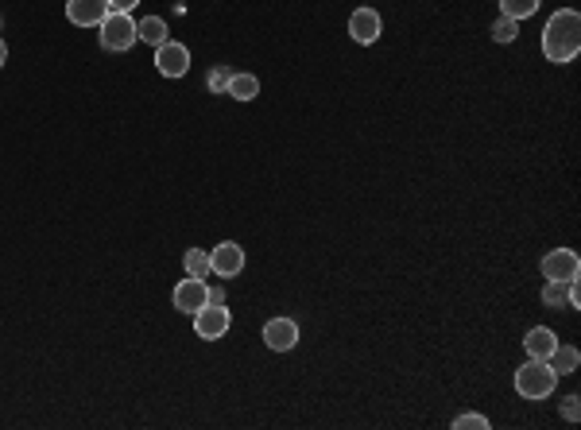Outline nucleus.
<instances>
[{
	"instance_id": "21",
	"label": "nucleus",
	"mask_w": 581,
	"mask_h": 430,
	"mask_svg": "<svg viewBox=\"0 0 581 430\" xmlns=\"http://www.w3.org/2000/svg\"><path fill=\"white\" fill-rule=\"evenodd\" d=\"M454 426L458 430H488V419H485V415H477V411H465V415H458V419H454Z\"/></svg>"
},
{
	"instance_id": "22",
	"label": "nucleus",
	"mask_w": 581,
	"mask_h": 430,
	"mask_svg": "<svg viewBox=\"0 0 581 430\" xmlns=\"http://www.w3.org/2000/svg\"><path fill=\"white\" fill-rule=\"evenodd\" d=\"M577 404H581L577 396H566V399H562V415H566V423H577V415H581V407H577Z\"/></svg>"
},
{
	"instance_id": "5",
	"label": "nucleus",
	"mask_w": 581,
	"mask_h": 430,
	"mask_svg": "<svg viewBox=\"0 0 581 430\" xmlns=\"http://www.w3.org/2000/svg\"><path fill=\"white\" fill-rule=\"evenodd\" d=\"M543 279H562V283H570L581 276V256L574 249H550L543 256Z\"/></svg>"
},
{
	"instance_id": "2",
	"label": "nucleus",
	"mask_w": 581,
	"mask_h": 430,
	"mask_svg": "<svg viewBox=\"0 0 581 430\" xmlns=\"http://www.w3.org/2000/svg\"><path fill=\"white\" fill-rule=\"evenodd\" d=\"M555 388H558V376H555V368H550L547 361H531L527 357V365L516 368V392L523 399H550Z\"/></svg>"
},
{
	"instance_id": "14",
	"label": "nucleus",
	"mask_w": 581,
	"mask_h": 430,
	"mask_svg": "<svg viewBox=\"0 0 581 430\" xmlns=\"http://www.w3.org/2000/svg\"><path fill=\"white\" fill-rule=\"evenodd\" d=\"M547 365L555 368V376H570V372H577V365H581V353L574 346H555L547 357Z\"/></svg>"
},
{
	"instance_id": "15",
	"label": "nucleus",
	"mask_w": 581,
	"mask_h": 430,
	"mask_svg": "<svg viewBox=\"0 0 581 430\" xmlns=\"http://www.w3.org/2000/svg\"><path fill=\"white\" fill-rule=\"evenodd\" d=\"M136 35H140L143 43H152V47H163V43L171 39V32H167V20H159V16L140 20V24H136Z\"/></svg>"
},
{
	"instance_id": "19",
	"label": "nucleus",
	"mask_w": 581,
	"mask_h": 430,
	"mask_svg": "<svg viewBox=\"0 0 581 430\" xmlns=\"http://www.w3.org/2000/svg\"><path fill=\"white\" fill-rule=\"evenodd\" d=\"M516 35H519V20L500 16L497 24H492V39H497V43H512Z\"/></svg>"
},
{
	"instance_id": "18",
	"label": "nucleus",
	"mask_w": 581,
	"mask_h": 430,
	"mask_svg": "<svg viewBox=\"0 0 581 430\" xmlns=\"http://www.w3.org/2000/svg\"><path fill=\"white\" fill-rule=\"evenodd\" d=\"M570 283H574V279H570ZM570 283L547 279V287H543V303H547V307H566V298H570Z\"/></svg>"
},
{
	"instance_id": "10",
	"label": "nucleus",
	"mask_w": 581,
	"mask_h": 430,
	"mask_svg": "<svg viewBox=\"0 0 581 430\" xmlns=\"http://www.w3.org/2000/svg\"><path fill=\"white\" fill-rule=\"evenodd\" d=\"M264 346L271 353H290L299 346V322L295 318H268L264 322Z\"/></svg>"
},
{
	"instance_id": "8",
	"label": "nucleus",
	"mask_w": 581,
	"mask_h": 430,
	"mask_svg": "<svg viewBox=\"0 0 581 430\" xmlns=\"http://www.w3.org/2000/svg\"><path fill=\"white\" fill-rule=\"evenodd\" d=\"M174 310H182V314H198L202 307H210V283L206 279H194V276H186L179 287H174Z\"/></svg>"
},
{
	"instance_id": "17",
	"label": "nucleus",
	"mask_w": 581,
	"mask_h": 430,
	"mask_svg": "<svg viewBox=\"0 0 581 430\" xmlns=\"http://www.w3.org/2000/svg\"><path fill=\"white\" fill-rule=\"evenodd\" d=\"M543 0H500V16H512V20H527L539 12Z\"/></svg>"
},
{
	"instance_id": "3",
	"label": "nucleus",
	"mask_w": 581,
	"mask_h": 430,
	"mask_svg": "<svg viewBox=\"0 0 581 430\" xmlns=\"http://www.w3.org/2000/svg\"><path fill=\"white\" fill-rule=\"evenodd\" d=\"M97 39H101V47H105V51H113V54L133 51L136 43H140L133 12H109V16L101 20V27H97Z\"/></svg>"
},
{
	"instance_id": "12",
	"label": "nucleus",
	"mask_w": 581,
	"mask_h": 430,
	"mask_svg": "<svg viewBox=\"0 0 581 430\" xmlns=\"http://www.w3.org/2000/svg\"><path fill=\"white\" fill-rule=\"evenodd\" d=\"M555 346H558V337H555V329H547V326H535V329H527V337H523V349H527L531 361H547Z\"/></svg>"
},
{
	"instance_id": "23",
	"label": "nucleus",
	"mask_w": 581,
	"mask_h": 430,
	"mask_svg": "<svg viewBox=\"0 0 581 430\" xmlns=\"http://www.w3.org/2000/svg\"><path fill=\"white\" fill-rule=\"evenodd\" d=\"M136 5H140V0H109V8H113V12H133Z\"/></svg>"
},
{
	"instance_id": "1",
	"label": "nucleus",
	"mask_w": 581,
	"mask_h": 430,
	"mask_svg": "<svg viewBox=\"0 0 581 430\" xmlns=\"http://www.w3.org/2000/svg\"><path fill=\"white\" fill-rule=\"evenodd\" d=\"M577 51H581V16H577L574 8H558L555 16L547 20V27H543V54H547V63L566 66V63L577 59Z\"/></svg>"
},
{
	"instance_id": "9",
	"label": "nucleus",
	"mask_w": 581,
	"mask_h": 430,
	"mask_svg": "<svg viewBox=\"0 0 581 430\" xmlns=\"http://www.w3.org/2000/svg\"><path fill=\"white\" fill-rule=\"evenodd\" d=\"M349 35H353L360 47H372V43L384 35L380 12H376V8H353V16H349Z\"/></svg>"
},
{
	"instance_id": "6",
	"label": "nucleus",
	"mask_w": 581,
	"mask_h": 430,
	"mask_svg": "<svg viewBox=\"0 0 581 430\" xmlns=\"http://www.w3.org/2000/svg\"><path fill=\"white\" fill-rule=\"evenodd\" d=\"M155 70L163 78H186V70H191V51H186V43L167 39L163 47H155Z\"/></svg>"
},
{
	"instance_id": "16",
	"label": "nucleus",
	"mask_w": 581,
	"mask_h": 430,
	"mask_svg": "<svg viewBox=\"0 0 581 430\" xmlns=\"http://www.w3.org/2000/svg\"><path fill=\"white\" fill-rule=\"evenodd\" d=\"M182 268H186V276L206 279L210 276V252L206 249H186L182 252Z\"/></svg>"
},
{
	"instance_id": "13",
	"label": "nucleus",
	"mask_w": 581,
	"mask_h": 430,
	"mask_svg": "<svg viewBox=\"0 0 581 430\" xmlns=\"http://www.w3.org/2000/svg\"><path fill=\"white\" fill-rule=\"evenodd\" d=\"M225 93L232 97V102H256V97H260V78L256 74H237V70H232Z\"/></svg>"
},
{
	"instance_id": "20",
	"label": "nucleus",
	"mask_w": 581,
	"mask_h": 430,
	"mask_svg": "<svg viewBox=\"0 0 581 430\" xmlns=\"http://www.w3.org/2000/svg\"><path fill=\"white\" fill-rule=\"evenodd\" d=\"M229 78H232V70H229V66H213L210 74H206L210 93H225V90H229Z\"/></svg>"
},
{
	"instance_id": "4",
	"label": "nucleus",
	"mask_w": 581,
	"mask_h": 430,
	"mask_svg": "<svg viewBox=\"0 0 581 430\" xmlns=\"http://www.w3.org/2000/svg\"><path fill=\"white\" fill-rule=\"evenodd\" d=\"M229 326H232V314L225 310V303H210V307H202V310L194 314V334H198L202 341L225 337Z\"/></svg>"
},
{
	"instance_id": "24",
	"label": "nucleus",
	"mask_w": 581,
	"mask_h": 430,
	"mask_svg": "<svg viewBox=\"0 0 581 430\" xmlns=\"http://www.w3.org/2000/svg\"><path fill=\"white\" fill-rule=\"evenodd\" d=\"M8 63V47H5V39H0V66Z\"/></svg>"
},
{
	"instance_id": "7",
	"label": "nucleus",
	"mask_w": 581,
	"mask_h": 430,
	"mask_svg": "<svg viewBox=\"0 0 581 430\" xmlns=\"http://www.w3.org/2000/svg\"><path fill=\"white\" fill-rule=\"evenodd\" d=\"M244 249L237 245V240H222L213 252H210V271L213 276H222V279H237L241 271H244Z\"/></svg>"
},
{
	"instance_id": "25",
	"label": "nucleus",
	"mask_w": 581,
	"mask_h": 430,
	"mask_svg": "<svg viewBox=\"0 0 581 430\" xmlns=\"http://www.w3.org/2000/svg\"><path fill=\"white\" fill-rule=\"evenodd\" d=\"M0 24H5V20H0Z\"/></svg>"
},
{
	"instance_id": "11",
	"label": "nucleus",
	"mask_w": 581,
	"mask_h": 430,
	"mask_svg": "<svg viewBox=\"0 0 581 430\" xmlns=\"http://www.w3.org/2000/svg\"><path fill=\"white\" fill-rule=\"evenodd\" d=\"M109 12V0H66V20L74 27H101Z\"/></svg>"
}]
</instances>
